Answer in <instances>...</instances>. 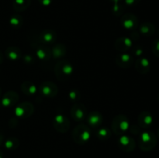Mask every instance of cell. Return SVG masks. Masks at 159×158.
Returning <instances> with one entry per match:
<instances>
[{
  "label": "cell",
  "instance_id": "7",
  "mask_svg": "<svg viewBox=\"0 0 159 158\" xmlns=\"http://www.w3.org/2000/svg\"><path fill=\"white\" fill-rule=\"evenodd\" d=\"M121 23H122L123 27L126 29H136L137 26L138 24V20L134 15L131 13H127L123 15L121 19Z\"/></svg>",
  "mask_w": 159,
  "mask_h": 158
},
{
  "label": "cell",
  "instance_id": "19",
  "mask_svg": "<svg viewBox=\"0 0 159 158\" xmlns=\"http://www.w3.org/2000/svg\"><path fill=\"white\" fill-rule=\"evenodd\" d=\"M40 39L43 43H53L55 40V33L51 29H47L42 33Z\"/></svg>",
  "mask_w": 159,
  "mask_h": 158
},
{
  "label": "cell",
  "instance_id": "20",
  "mask_svg": "<svg viewBox=\"0 0 159 158\" xmlns=\"http://www.w3.org/2000/svg\"><path fill=\"white\" fill-rule=\"evenodd\" d=\"M22 91L27 95H32L37 92V88L33 83L30 81H26L22 85Z\"/></svg>",
  "mask_w": 159,
  "mask_h": 158
},
{
  "label": "cell",
  "instance_id": "28",
  "mask_svg": "<svg viewBox=\"0 0 159 158\" xmlns=\"http://www.w3.org/2000/svg\"><path fill=\"white\" fill-rule=\"evenodd\" d=\"M69 98L71 99V100H76V99H79V93L78 91H75V90H72L69 92Z\"/></svg>",
  "mask_w": 159,
  "mask_h": 158
},
{
  "label": "cell",
  "instance_id": "13",
  "mask_svg": "<svg viewBox=\"0 0 159 158\" xmlns=\"http://www.w3.org/2000/svg\"><path fill=\"white\" fill-rule=\"evenodd\" d=\"M102 116L97 111H93L89 114V116L87 118V122H88L89 125L92 127H96L99 126L102 122Z\"/></svg>",
  "mask_w": 159,
  "mask_h": 158
},
{
  "label": "cell",
  "instance_id": "37",
  "mask_svg": "<svg viewBox=\"0 0 159 158\" xmlns=\"http://www.w3.org/2000/svg\"><path fill=\"white\" fill-rule=\"evenodd\" d=\"M158 136H159V129H158Z\"/></svg>",
  "mask_w": 159,
  "mask_h": 158
},
{
  "label": "cell",
  "instance_id": "31",
  "mask_svg": "<svg viewBox=\"0 0 159 158\" xmlns=\"http://www.w3.org/2000/svg\"><path fill=\"white\" fill-rule=\"evenodd\" d=\"M134 54H136L137 56H141V54H142V53H143V50H142V48L141 47H138V46H137L136 48H134Z\"/></svg>",
  "mask_w": 159,
  "mask_h": 158
},
{
  "label": "cell",
  "instance_id": "27",
  "mask_svg": "<svg viewBox=\"0 0 159 158\" xmlns=\"http://www.w3.org/2000/svg\"><path fill=\"white\" fill-rule=\"evenodd\" d=\"M152 50L155 55L159 57V40H156L152 43Z\"/></svg>",
  "mask_w": 159,
  "mask_h": 158
},
{
  "label": "cell",
  "instance_id": "3",
  "mask_svg": "<svg viewBox=\"0 0 159 158\" xmlns=\"http://www.w3.org/2000/svg\"><path fill=\"white\" fill-rule=\"evenodd\" d=\"M129 126H130V122L127 116H116L112 124V129L114 133L119 136L124 135V133L128 130Z\"/></svg>",
  "mask_w": 159,
  "mask_h": 158
},
{
  "label": "cell",
  "instance_id": "24",
  "mask_svg": "<svg viewBox=\"0 0 159 158\" xmlns=\"http://www.w3.org/2000/svg\"><path fill=\"white\" fill-rule=\"evenodd\" d=\"M4 145H5V147H6L7 150H16V149L19 147V145H20V142H19V140L16 139V138L11 137L5 141Z\"/></svg>",
  "mask_w": 159,
  "mask_h": 158
},
{
  "label": "cell",
  "instance_id": "5",
  "mask_svg": "<svg viewBox=\"0 0 159 158\" xmlns=\"http://www.w3.org/2000/svg\"><path fill=\"white\" fill-rule=\"evenodd\" d=\"M118 146L120 149L126 153L132 152L136 147V143L134 139L127 135H122L118 140Z\"/></svg>",
  "mask_w": 159,
  "mask_h": 158
},
{
  "label": "cell",
  "instance_id": "36",
  "mask_svg": "<svg viewBox=\"0 0 159 158\" xmlns=\"http://www.w3.org/2000/svg\"><path fill=\"white\" fill-rule=\"evenodd\" d=\"M1 93H2V90L1 88H0V96H1Z\"/></svg>",
  "mask_w": 159,
  "mask_h": 158
},
{
  "label": "cell",
  "instance_id": "25",
  "mask_svg": "<svg viewBox=\"0 0 159 158\" xmlns=\"http://www.w3.org/2000/svg\"><path fill=\"white\" fill-rule=\"evenodd\" d=\"M96 135L100 140H107L111 136V132L108 128L105 127V128L99 129L97 133H96Z\"/></svg>",
  "mask_w": 159,
  "mask_h": 158
},
{
  "label": "cell",
  "instance_id": "1",
  "mask_svg": "<svg viewBox=\"0 0 159 158\" xmlns=\"http://www.w3.org/2000/svg\"><path fill=\"white\" fill-rule=\"evenodd\" d=\"M72 137L76 143L83 145L91 139V131L85 124L80 123L73 130Z\"/></svg>",
  "mask_w": 159,
  "mask_h": 158
},
{
  "label": "cell",
  "instance_id": "21",
  "mask_svg": "<svg viewBox=\"0 0 159 158\" xmlns=\"http://www.w3.org/2000/svg\"><path fill=\"white\" fill-rule=\"evenodd\" d=\"M140 31L143 35L149 37V36H152L155 32V26L150 23H143L140 27Z\"/></svg>",
  "mask_w": 159,
  "mask_h": 158
},
{
  "label": "cell",
  "instance_id": "2",
  "mask_svg": "<svg viewBox=\"0 0 159 158\" xmlns=\"http://www.w3.org/2000/svg\"><path fill=\"white\" fill-rule=\"evenodd\" d=\"M157 143L156 136L152 132H143L139 137V147L142 151L148 152L153 150Z\"/></svg>",
  "mask_w": 159,
  "mask_h": 158
},
{
  "label": "cell",
  "instance_id": "34",
  "mask_svg": "<svg viewBox=\"0 0 159 158\" xmlns=\"http://www.w3.org/2000/svg\"><path fill=\"white\" fill-rule=\"evenodd\" d=\"M2 142H3V136L0 134V145H2Z\"/></svg>",
  "mask_w": 159,
  "mask_h": 158
},
{
  "label": "cell",
  "instance_id": "17",
  "mask_svg": "<svg viewBox=\"0 0 159 158\" xmlns=\"http://www.w3.org/2000/svg\"><path fill=\"white\" fill-rule=\"evenodd\" d=\"M31 0H14L12 6L17 12H23L26 10L30 5Z\"/></svg>",
  "mask_w": 159,
  "mask_h": 158
},
{
  "label": "cell",
  "instance_id": "8",
  "mask_svg": "<svg viewBox=\"0 0 159 158\" xmlns=\"http://www.w3.org/2000/svg\"><path fill=\"white\" fill-rule=\"evenodd\" d=\"M34 112V106L30 102H23L16 108V115L18 117H29Z\"/></svg>",
  "mask_w": 159,
  "mask_h": 158
},
{
  "label": "cell",
  "instance_id": "18",
  "mask_svg": "<svg viewBox=\"0 0 159 158\" xmlns=\"http://www.w3.org/2000/svg\"><path fill=\"white\" fill-rule=\"evenodd\" d=\"M6 56L11 60H17L21 56V51L19 48L9 47L6 50Z\"/></svg>",
  "mask_w": 159,
  "mask_h": 158
},
{
  "label": "cell",
  "instance_id": "26",
  "mask_svg": "<svg viewBox=\"0 0 159 158\" xmlns=\"http://www.w3.org/2000/svg\"><path fill=\"white\" fill-rule=\"evenodd\" d=\"M23 22V19L20 15H13L12 18L10 19V24L13 26H19L22 24Z\"/></svg>",
  "mask_w": 159,
  "mask_h": 158
},
{
  "label": "cell",
  "instance_id": "23",
  "mask_svg": "<svg viewBox=\"0 0 159 158\" xmlns=\"http://www.w3.org/2000/svg\"><path fill=\"white\" fill-rule=\"evenodd\" d=\"M36 54L38 58L42 60H46L47 59H49L50 56H51L49 50L47 49V47H43V46L37 48V50H36Z\"/></svg>",
  "mask_w": 159,
  "mask_h": 158
},
{
  "label": "cell",
  "instance_id": "4",
  "mask_svg": "<svg viewBox=\"0 0 159 158\" xmlns=\"http://www.w3.org/2000/svg\"><path fill=\"white\" fill-rule=\"evenodd\" d=\"M56 76L59 80L61 79H65L68 76L71 75L73 72V67L69 62L61 60L59 61L56 64L55 67Z\"/></svg>",
  "mask_w": 159,
  "mask_h": 158
},
{
  "label": "cell",
  "instance_id": "9",
  "mask_svg": "<svg viewBox=\"0 0 159 158\" xmlns=\"http://www.w3.org/2000/svg\"><path fill=\"white\" fill-rule=\"evenodd\" d=\"M40 91L45 97L52 98L57 94V88L55 84L50 81H46L43 82L40 86Z\"/></svg>",
  "mask_w": 159,
  "mask_h": 158
},
{
  "label": "cell",
  "instance_id": "16",
  "mask_svg": "<svg viewBox=\"0 0 159 158\" xmlns=\"http://www.w3.org/2000/svg\"><path fill=\"white\" fill-rule=\"evenodd\" d=\"M132 46V41L127 37H120L116 42V47L118 50L125 51Z\"/></svg>",
  "mask_w": 159,
  "mask_h": 158
},
{
  "label": "cell",
  "instance_id": "38",
  "mask_svg": "<svg viewBox=\"0 0 159 158\" xmlns=\"http://www.w3.org/2000/svg\"><path fill=\"white\" fill-rule=\"evenodd\" d=\"M158 99H159V97H158Z\"/></svg>",
  "mask_w": 159,
  "mask_h": 158
},
{
  "label": "cell",
  "instance_id": "32",
  "mask_svg": "<svg viewBox=\"0 0 159 158\" xmlns=\"http://www.w3.org/2000/svg\"><path fill=\"white\" fill-rule=\"evenodd\" d=\"M2 60H3V55H2V54L1 51H0V63H2Z\"/></svg>",
  "mask_w": 159,
  "mask_h": 158
},
{
  "label": "cell",
  "instance_id": "29",
  "mask_svg": "<svg viewBox=\"0 0 159 158\" xmlns=\"http://www.w3.org/2000/svg\"><path fill=\"white\" fill-rule=\"evenodd\" d=\"M141 0H125V4L127 6H135V5L138 4Z\"/></svg>",
  "mask_w": 159,
  "mask_h": 158
},
{
  "label": "cell",
  "instance_id": "10",
  "mask_svg": "<svg viewBox=\"0 0 159 158\" xmlns=\"http://www.w3.org/2000/svg\"><path fill=\"white\" fill-rule=\"evenodd\" d=\"M71 115L77 122L83 120L86 116L85 107L82 104H75L71 110Z\"/></svg>",
  "mask_w": 159,
  "mask_h": 158
},
{
  "label": "cell",
  "instance_id": "14",
  "mask_svg": "<svg viewBox=\"0 0 159 158\" xmlns=\"http://www.w3.org/2000/svg\"><path fill=\"white\" fill-rule=\"evenodd\" d=\"M18 101V94L15 92V91H8L6 93L4 97L2 98V104L3 106H12L16 102Z\"/></svg>",
  "mask_w": 159,
  "mask_h": 158
},
{
  "label": "cell",
  "instance_id": "33",
  "mask_svg": "<svg viewBox=\"0 0 159 158\" xmlns=\"http://www.w3.org/2000/svg\"><path fill=\"white\" fill-rule=\"evenodd\" d=\"M111 2H114V4H118L119 3L120 1H121V0H110Z\"/></svg>",
  "mask_w": 159,
  "mask_h": 158
},
{
  "label": "cell",
  "instance_id": "22",
  "mask_svg": "<svg viewBox=\"0 0 159 158\" xmlns=\"http://www.w3.org/2000/svg\"><path fill=\"white\" fill-rule=\"evenodd\" d=\"M65 52H66V47L63 44L58 43L53 48L52 54L55 58H59V57L65 56Z\"/></svg>",
  "mask_w": 159,
  "mask_h": 158
},
{
  "label": "cell",
  "instance_id": "6",
  "mask_svg": "<svg viewBox=\"0 0 159 158\" xmlns=\"http://www.w3.org/2000/svg\"><path fill=\"white\" fill-rule=\"evenodd\" d=\"M54 125L56 130L61 133H65L68 131L70 126V122L68 118L63 115H57L54 117Z\"/></svg>",
  "mask_w": 159,
  "mask_h": 158
},
{
  "label": "cell",
  "instance_id": "15",
  "mask_svg": "<svg viewBox=\"0 0 159 158\" xmlns=\"http://www.w3.org/2000/svg\"><path fill=\"white\" fill-rule=\"evenodd\" d=\"M135 68L139 73L145 74V73L148 72L151 68L150 62L147 58L142 57L137 60L136 64H135Z\"/></svg>",
  "mask_w": 159,
  "mask_h": 158
},
{
  "label": "cell",
  "instance_id": "30",
  "mask_svg": "<svg viewBox=\"0 0 159 158\" xmlns=\"http://www.w3.org/2000/svg\"><path fill=\"white\" fill-rule=\"evenodd\" d=\"M39 2L41 5H43V6H48L51 5V3L52 2V0H38Z\"/></svg>",
  "mask_w": 159,
  "mask_h": 158
},
{
  "label": "cell",
  "instance_id": "11",
  "mask_svg": "<svg viewBox=\"0 0 159 158\" xmlns=\"http://www.w3.org/2000/svg\"><path fill=\"white\" fill-rule=\"evenodd\" d=\"M138 123L142 128L147 129L153 123V117L149 112L144 111L138 116Z\"/></svg>",
  "mask_w": 159,
  "mask_h": 158
},
{
  "label": "cell",
  "instance_id": "12",
  "mask_svg": "<svg viewBox=\"0 0 159 158\" xmlns=\"http://www.w3.org/2000/svg\"><path fill=\"white\" fill-rule=\"evenodd\" d=\"M116 62L121 68H128L133 63V57L128 54H120L116 56Z\"/></svg>",
  "mask_w": 159,
  "mask_h": 158
},
{
  "label": "cell",
  "instance_id": "35",
  "mask_svg": "<svg viewBox=\"0 0 159 158\" xmlns=\"http://www.w3.org/2000/svg\"><path fill=\"white\" fill-rule=\"evenodd\" d=\"M0 158H3V153L2 151H0Z\"/></svg>",
  "mask_w": 159,
  "mask_h": 158
}]
</instances>
